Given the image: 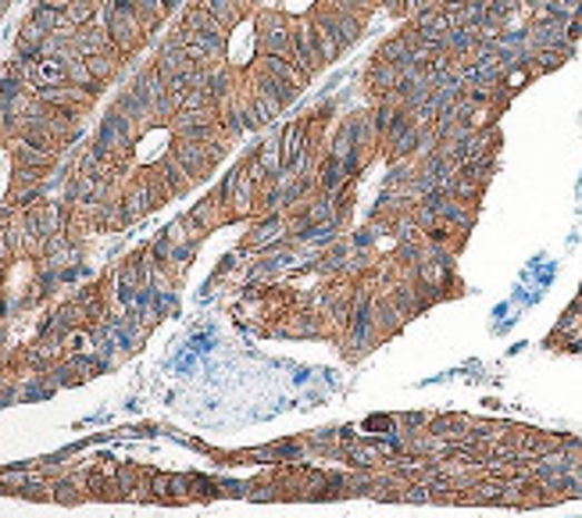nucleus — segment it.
Listing matches in <instances>:
<instances>
[{
  "mask_svg": "<svg viewBox=\"0 0 582 518\" xmlns=\"http://www.w3.org/2000/svg\"><path fill=\"white\" fill-rule=\"evenodd\" d=\"M312 29H315V47H318V58L322 61H336L339 58V50H344V43L336 40V32L325 26L322 19L318 22H312Z\"/></svg>",
  "mask_w": 582,
  "mask_h": 518,
  "instance_id": "nucleus-1",
  "label": "nucleus"
},
{
  "mask_svg": "<svg viewBox=\"0 0 582 518\" xmlns=\"http://www.w3.org/2000/svg\"><path fill=\"white\" fill-rule=\"evenodd\" d=\"M322 183L329 186V189H336L339 183H344V158H329V162H325V168H322Z\"/></svg>",
  "mask_w": 582,
  "mask_h": 518,
  "instance_id": "nucleus-2",
  "label": "nucleus"
}]
</instances>
